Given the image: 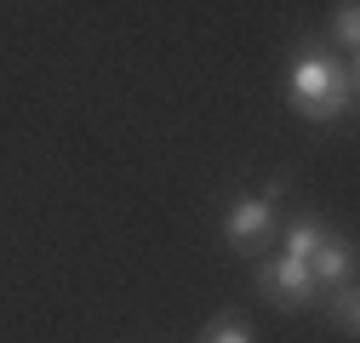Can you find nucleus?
<instances>
[{
	"instance_id": "1",
	"label": "nucleus",
	"mask_w": 360,
	"mask_h": 343,
	"mask_svg": "<svg viewBox=\"0 0 360 343\" xmlns=\"http://www.w3.org/2000/svg\"><path fill=\"white\" fill-rule=\"evenodd\" d=\"M286 103L314 120V126H332L354 109V63H338L332 52H303L286 69Z\"/></svg>"
},
{
	"instance_id": "2",
	"label": "nucleus",
	"mask_w": 360,
	"mask_h": 343,
	"mask_svg": "<svg viewBox=\"0 0 360 343\" xmlns=\"http://www.w3.org/2000/svg\"><path fill=\"white\" fill-rule=\"evenodd\" d=\"M281 195H286V178H269L257 195H240L223 212V240H229L240 257H263L281 235Z\"/></svg>"
},
{
	"instance_id": "3",
	"label": "nucleus",
	"mask_w": 360,
	"mask_h": 343,
	"mask_svg": "<svg viewBox=\"0 0 360 343\" xmlns=\"http://www.w3.org/2000/svg\"><path fill=\"white\" fill-rule=\"evenodd\" d=\"M257 292H263L275 309H309L321 286H314V275H309L303 257L281 252V257H263V264H257Z\"/></svg>"
},
{
	"instance_id": "4",
	"label": "nucleus",
	"mask_w": 360,
	"mask_h": 343,
	"mask_svg": "<svg viewBox=\"0 0 360 343\" xmlns=\"http://www.w3.org/2000/svg\"><path fill=\"white\" fill-rule=\"evenodd\" d=\"M309 275H314V286H343V280H354V240L349 235H321L314 240V252H309Z\"/></svg>"
},
{
	"instance_id": "5",
	"label": "nucleus",
	"mask_w": 360,
	"mask_h": 343,
	"mask_svg": "<svg viewBox=\"0 0 360 343\" xmlns=\"http://www.w3.org/2000/svg\"><path fill=\"white\" fill-rule=\"evenodd\" d=\"M326 309H332V326H338L343 337L360 332V292H354V280H343V286L326 292Z\"/></svg>"
},
{
	"instance_id": "6",
	"label": "nucleus",
	"mask_w": 360,
	"mask_h": 343,
	"mask_svg": "<svg viewBox=\"0 0 360 343\" xmlns=\"http://www.w3.org/2000/svg\"><path fill=\"white\" fill-rule=\"evenodd\" d=\"M195 343H257L252 337V326L240 321V315H217V321H206L200 326V337Z\"/></svg>"
},
{
	"instance_id": "7",
	"label": "nucleus",
	"mask_w": 360,
	"mask_h": 343,
	"mask_svg": "<svg viewBox=\"0 0 360 343\" xmlns=\"http://www.w3.org/2000/svg\"><path fill=\"white\" fill-rule=\"evenodd\" d=\"M332 40L343 52L360 46V6H354V0H338V6H332Z\"/></svg>"
},
{
	"instance_id": "8",
	"label": "nucleus",
	"mask_w": 360,
	"mask_h": 343,
	"mask_svg": "<svg viewBox=\"0 0 360 343\" xmlns=\"http://www.w3.org/2000/svg\"><path fill=\"white\" fill-rule=\"evenodd\" d=\"M321 235H326V224H321V218H297V224L286 229V252L309 264V252H314V240H321Z\"/></svg>"
}]
</instances>
